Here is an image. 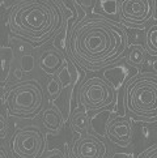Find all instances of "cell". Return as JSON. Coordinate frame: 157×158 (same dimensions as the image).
<instances>
[{
    "label": "cell",
    "mask_w": 157,
    "mask_h": 158,
    "mask_svg": "<svg viewBox=\"0 0 157 158\" xmlns=\"http://www.w3.org/2000/svg\"><path fill=\"white\" fill-rule=\"evenodd\" d=\"M0 158H11L9 154H8V152L5 150L4 148H2V146H0Z\"/></svg>",
    "instance_id": "obj_24"
},
{
    "label": "cell",
    "mask_w": 157,
    "mask_h": 158,
    "mask_svg": "<svg viewBox=\"0 0 157 158\" xmlns=\"http://www.w3.org/2000/svg\"><path fill=\"white\" fill-rule=\"evenodd\" d=\"M8 148L15 158H39L47 149V136L42 127L25 124L9 136Z\"/></svg>",
    "instance_id": "obj_6"
},
{
    "label": "cell",
    "mask_w": 157,
    "mask_h": 158,
    "mask_svg": "<svg viewBox=\"0 0 157 158\" xmlns=\"http://www.w3.org/2000/svg\"><path fill=\"white\" fill-rule=\"evenodd\" d=\"M11 136V124L8 122L7 115L0 112V146H3L8 143Z\"/></svg>",
    "instance_id": "obj_20"
},
{
    "label": "cell",
    "mask_w": 157,
    "mask_h": 158,
    "mask_svg": "<svg viewBox=\"0 0 157 158\" xmlns=\"http://www.w3.org/2000/svg\"><path fill=\"white\" fill-rule=\"evenodd\" d=\"M0 3H2V0H0Z\"/></svg>",
    "instance_id": "obj_27"
},
{
    "label": "cell",
    "mask_w": 157,
    "mask_h": 158,
    "mask_svg": "<svg viewBox=\"0 0 157 158\" xmlns=\"http://www.w3.org/2000/svg\"><path fill=\"white\" fill-rule=\"evenodd\" d=\"M66 153L68 158H109L110 150L98 133L89 131L72 140Z\"/></svg>",
    "instance_id": "obj_8"
},
{
    "label": "cell",
    "mask_w": 157,
    "mask_h": 158,
    "mask_svg": "<svg viewBox=\"0 0 157 158\" xmlns=\"http://www.w3.org/2000/svg\"><path fill=\"white\" fill-rule=\"evenodd\" d=\"M109 158H134L132 153H122V152H115L111 156H109Z\"/></svg>",
    "instance_id": "obj_23"
},
{
    "label": "cell",
    "mask_w": 157,
    "mask_h": 158,
    "mask_svg": "<svg viewBox=\"0 0 157 158\" xmlns=\"http://www.w3.org/2000/svg\"><path fill=\"white\" fill-rule=\"evenodd\" d=\"M135 158H157V143H153L147 146V149H144Z\"/></svg>",
    "instance_id": "obj_22"
},
{
    "label": "cell",
    "mask_w": 157,
    "mask_h": 158,
    "mask_svg": "<svg viewBox=\"0 0 157 158\" xmlns=\"http://www.w3.org/2000/svg\"><path fill=\"white\" fill-rule=\"evenodd\" d=\"M12 41H13V44L11 47L13 48L15 59L19 63V68L24 75H30L37 68L36 47H33L32 44L16 37L12 38Z\"/></svg>",
    "instance_id": "obj_11"
},
{
    "label": "cell",
    "mask_w": 157,
    "mask_h": 158,
    "mask_svg": "<svg viewBox=\"0 0 157 158\" xmlns=\"http://www.w3.org/2000/svg\"><path fill=\"white\" fill-rule=\"evenodd\" d=\"M38 116L42 129L49 135H59L62 129L64 128L66 120L60 109L57 105L45 106V109L41 111V114Z\"/></svg>",
    "instance_id": "obj_12"
},
{
    "label": "cell",
    "mask_w": 157,
    "mask_h": 158,
    "mask_svg": "<svg viewBox=\"0 0 157 158\" xmlns=\"http://www.w3.org/2000/svg\"><path fill=\"white\" fill-rule=\"evenodd\" d=\"M68 122L71 129L77 135H83L91 131V118H89V114L85 110H76L71 112Z\"/></svg>",
    "instance_id": "obj_16"
},
{
    "label": "cell",
    "mask_w": 157,
    "mask_h": 158,
    "mask_svg": "<svg viewBox=\"0 0 157 158\" xmlns=\"http://www.w3.org/2000/svg\"><path fill=\"white\" fill-rule=\"evenodd\" d=\"M3 105L9 118L32 120L41 114L46 106L45 88L36 78L19 80L7 86Z\"/></svg>",
    "instance_id": "obj_4"
},
{
    "label": "cell",
    "mask_w": 157,
    "mask_h": 158,
    "mask_svg": "<svg viewBox=\"0 0 157 158\" xmlns=\"http://www.w3.org/2000/svg\"><path fill=\"white\" fill-rule=\"evenodd\" d=\"M45 93L53 101H57L58 98H60L62 93H63V86H62V84L57 78V76H51V78L47 80L46 86H45Z\"/></svg>",
    "instance_id": "obj_18"
},
{
    "label": "cell",
    "mask_w": 157,
    "mask_h": 158,
    "mask_svg": "<svg viewBox=\"0 0 157 158\" xmlns=\"http://www.w3.org/2000/svg\"><path fill=\"white\" fill-rule=\"evenodd\" d=\"M78 69L77 67L72 63V61L67 58L66 63L63 64V67L58 71V73L55 76L60 81L62 86H63V90L64 89H68V88H76L77 84H80V80H81V75L78 73Z\"/></svg>",
    "instance_id": "obj_14"
},
{
    "label": "cell",
    "mask_w": 157,
    "mask_h": 158,
    "mask_svg": "<svg viewBox=\"0 0 157 158\" xmlns=\"http://www.w3.org/2000/svg\"><path fill=\"white\" fill-rule=\"evenodd\" d=\"M72 19L76 20L60 0H16L5 22L11 35L38 48L51 42Z\"/></svg>",
    "instance_id": "obj_2"
},
{
    "label": "cell",
    "mask_w": 157,
    "mask_h": 158,
    "mask_svg": "<svg viewBox=\"0 0 157 158\" xmlns=\"http://www.w3.org/2000/svg\"><path fill=\"white\" fill-rule=\"evenodd\" d=\"M75 7H76V12L77 15H81V19L84 16L92 15V10L97 7L98 0H74Z\"/></svg>",
    "instance_id": "obj_19"
},
{
    "label": "cell",
    "mask_w": 157,
    "mask_h": 158,
    "mask_svg": "<svg viewBox=\"0 0 157 158\" xmlns=\"http://www.w3.org/2000/svg\"><path fill=\"white\" fill-rule=\"evenodd\" d=\"M143 47L148 56L157 58V22L156 20H153L145 27Z\"/></svg>",
    "instance_id": "obj_17"
},
{
    "label": "cell",
    "mask_w": 157,
    "mask_h": 158,
    "mask_svg": "<svg viewBox=\"0 0 157 158\" xmlns=\"http://www.w3.org/2000/svg\"><path fill=\"white\" fill-rule=\"evenodd\" d=\"M46 46V44H45ZM67 56L64 52H62L57 47L46 46L41 48L37 54V65L46 76H55L58 71L66 63Z\"/></svg>",
    "instance_id": "obj_10"
},
{
    "label": "cell",
    "mask_w": 157,
    "mask_h": 158,
    "mask_svg": "<svg viewBox=\"0 0 157 158\" xmlns=\"http://www.w3.org/2000/svg\"><path fill=\"white\" fill-rule=\"evenodd\" d=\"M147 52L143 47V43H130L126 51V64L131 68L140 69L147 60Z\"/></svg>",
    "instance_id": "obj_15"
},
{
    "label": "cell",
    "mask_w": 157,
    "mask_h": 158,
    "mask_svg": "<svg viewBox=\"0 0 157 158\" xmlns=\"http://www.w3.org/2000/svg\"><path fill=\"white\" fill-rule=\"evenodd\" d=\"M104 136L117 148H130L135 140V128H134L132 120L126 115H111L105 122Z\"/></svg>",
    "instance_id": "obj_9"
},
{
    "label": "cell",
    "mask_w": 157,
    "mask_h": 158,
    "mask_svg": "<svg viewBox=\"0 0 157 158\" xmlns=\"http://www.w3.org/2000/svg\"><path fill=\"white\" fill-rule=\"evenodd\" d=\"M118 92L105 77L92 76L80 82L76 92V102L87 112H101L117 105Z\"/></svg>",
    "instance_id": "obj_5"
},
{
    "label": "cell",
    "mask_w": 157,
    "mask_h": 158,
    "mask_svg": "<svg viewBox=\"0 0 157 158\" xmlns=\"http://www.w3.org/2000/svg\"><path fill=\"white\" fill-rule=\"evenodd\" d=\"M13 158H15V157H13Z\"/></svg>",
    "instance_id": "obj_28"
},
{
    "label": "cell",
    "mask_w": 157,
    "mask_h": 158,
    "mask_svg": "<svg viewBox=\"0 0 157 158\" xmlns=\"http://www.w3.org/2000/svg\"><path fill=\"white\" fill-rule=\"evenodd\" d=\"M106 2H111V0H106Z\"/></svg>",
    "instance_id": "obj_26"
},
{
    "label": "cell",
    "mask_w": 157,
    "mask_h": 158,
    "mask_svg": "<svg viewBox=\"0 0 157 158\" xmlns=\"http://www.w3.org/2000/svg\"><path fill=\"white\" fill-rule=\"evenodd\" d=\"M130 44L126 27L104 15H88L71 26L66 56L80 71L96 73L125 58Z\"/></svg>",
    "instance_id": "obj_1"
},
{
    "label": "cell",
    "mask_w": 157,
    "mask_h": 158,
    "mask_svg": "<svg viewBox=\"0 0 157 158\" xmlns=\"http://www.w3.org/2000/svg\"><path fill=\"white\" fill-rule=\"evenodd\" d=\"M39 158H68V157H67V153L63 149L53 148V149H46Z\"/></svg>",
    "instance_id": "obj_21"
},
{
    "label": "cell",
    "mask_w": 157,
    "mask_h": 158,
    "mask_svg": "<svg viewBox=\"0 0 157 158\" xmlns=\"http://www.w3.org/2000/svg\"><path fill=\"white\" fill-rule=\"evenodd\" d=\"M125 115L132 122L155 124L157 122V73L139 72L122 85Z\"/></svg>",
    "instance_id": "obj_3"
},
{
    "label": "cell",
    "mask_w": 157,
    "mask_h": 158,
    "mask_svg": "<svg viewBox=\"0 0 157 158\" xmlns=\"http://www.w3.org/2000/svg\"><path fill=\"white\" fill-rule=\"evenodd\" d=\"M0 47H2V33H0Z\"/></svg>",
    "instance_id": "obj_25"
},
{
    "label": "cell",
    "mask_w": 157,
    "mask_h": 158,
    "mask_svg": "<svg viewBox=\"0 0 157 158\" xmlns=\"http://www.w3.org/2000/svg\"><path fill=\"white\" fill-rule=\"evenodd\" d=\"M15 59L13 48L11 46L0 47V98L3 99L4 92L8 86V82L12 77V68Z\"/></svg>",
    "instance_id": "obj_13"
},
{
    "label": "cell",
    "mask_w": 157,
    "mask_h": 158,
    "mask_svg": "<svg viewBox=\"0 0 157 158\" xmlns=\"http://www.w3.org/2000/svg\"><path fill=\"white\" fill-rule=\"evenodd\" d=\"M156 0H117L118 21L128 29H145L156 20Z\"/></svg>",
    "instance_id": "obj_7"
}]
</instances>
